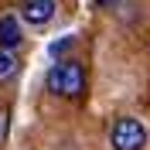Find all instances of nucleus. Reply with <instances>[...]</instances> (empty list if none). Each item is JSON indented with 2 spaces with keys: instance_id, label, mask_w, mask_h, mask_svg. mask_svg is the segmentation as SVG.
Listing matches in <instances>:
<instances>
[{
  "instance_id": "f03ea898",
  "label": "nucleus",
  "mask_w": 150,
  "mask_h": 150,
  "mask_svg": "<svg viewBox=\"0 0 150 150\" xmlns=\"http://www.w3.org/2000/svg\"><path fill=\"white\" fill-rule=\"evenodd\" d=\"M143 143H147V130H143L140 120H133V116L116 120V126H112V150H143Z\"/></svg>"
},
{
  "instance_id": "423d86ee",
  "label": "nucleus",
  "mask_w": 150,
  "mask_h": 150,
  "mask_svg": "<svg viewBox=\"0 0 150 150\" xmlns=\"http://www.w3.org/2000/svg\"><path fill=\"white\" fill-rule=\"evenodd\" d=\"M4 133H7V112H0V140H4Z\"/></svg>"
},
{
  "instance_id": "f257e3e1",
  "label": "nucleus",
  "mask_w": 150,
  "mask_h": 150,
  "mask_svg": "<svg viewBox=\"0 0 150 150\" xmlns=\"http://www.w3.org/2000/svg\"><path fill=\"white\" fill-rule=\"evenodd\" d=\"M48 89L55 96H65V99L82 96L85 92V68L79 65V62H72V58L51 65V72H48Z\"/></svg>"
},
{
  "instance_id": "20e7f679",
  "label": "nucleus",
  "mask_w": 150,
  "mask_h": 150,
  "mask_svg": "<svg viewBox=\"0 0 150 150\" xmlns=\"http://www.w3.org/2000/svg\"><path fill=\"white\" fill-rule=\"evenodd\" d=\"M0 45L4 48L21 45V24H17V17H10V14L0 17Z\"/></svg>"
},
{
  "instance_id": "0eeeda50",
  "label": "nucleus",
  "mask_w": 150,
  "mask_h": 150,
  "mask_svg": "<svg viewBox=\"0 0 150 150\" xmlns=\"http://www.w3.org/2000/svg\"><path fill=\"white\" fill-rule=\"evenodd\" d=\"M96 4H99V7H112V4H116V0H96Z\"/></svg>"
},
{
  "instance_id": "39448f33",
  "label": "nucleus",
  "mask_w": 150,
  "mask_h": 150,
  "mask_svg": "<svg viewBox=\"0 0 150 150\" xmlns=\"http://www.w3.org/2000/svg\"><path fill=\"white\" fill-rule=\"evenodd\" d=\"M17 55H14V48H4L0 45V82H7V79H14L17 75Z\"/></svg>"
},
{
  "instance_id": "7ed1b4c3",
  "label": "nucleus",
  "mask_w": 150,
  "mask_h": 150,
  "mask_svg": "<svg viewBox=\"0 0 150 150\" xmlns=\"http://www.w3.org/2000/svg\"><path fill=\"white\" fill-rule=\"evenodd\" d=\"M55 0H28L24 4V21L28 24H48V21L55 17Z\"/></svg>"
}]
</instances>
